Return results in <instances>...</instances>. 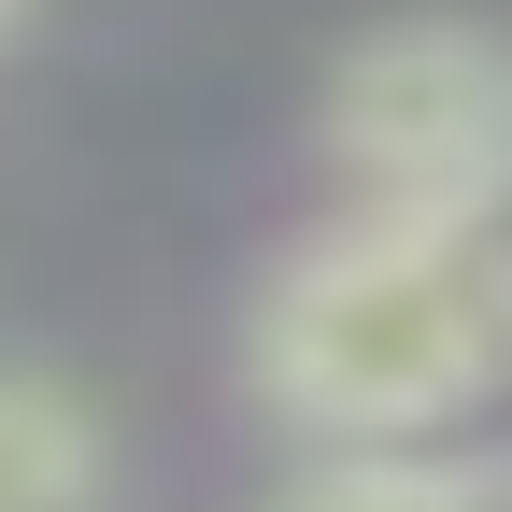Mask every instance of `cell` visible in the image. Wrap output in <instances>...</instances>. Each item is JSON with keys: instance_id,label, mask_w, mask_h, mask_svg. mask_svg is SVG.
I'll return each mask as SVG.
<instances>
[{"instance_id": "obj_1", "label": "cell", "mask_w": 512, "mask_h": 512, "mask_svg": "<svg viewBox=\"0 0 512 512\" xmlns=\"http://www.w3.org/2000/svg\"><path fill=\"white\" fill-rule=\"evenodd\" d=\"M256 399L313 441H441L512 384V228L356 200L256 299Z\"/></svg>"}, {"instance_id": "obj_2", "label": "cell", "mask_w": 512, "mask_h": 512, "mask_svg": "<svg viewBox=\"0 0 512 512\" xmlns=\"http://www.w3.org/2000/svg\"><path fill=\"white\" fill-rule=\"evenodd\" d=\"M328 157L370 200L512 228V43L470 29V15L356 29L342 72H328Z\"/></svg>"}, {"instance_id": "obj_3", "label": "cell", "mask_w": 512, "mask_h": 512, "mask_svg": "<svg viewBox=\"0 0 512 512\" xmlns=\"http://www.w3.org/2000/svg\"><path fill=\"white\" fill-rule=\"evenodd\" d=\"M0 512H128L114 413L57 370H15V356H0Z\"/></svg>"}, {"instance_id": "obj_4", "label": "cell", "mask_w": 512, "mask_h": 512, "mask_svg": "<svg viewBox=\"0 0 512 512\" xmlns=\"http://www.w3.org/2000/svg\"><path fill=\"white\" fill-rule=\"evenodd\" d=\"M271 512H512V470H342V484H299Z\"/></svg>"}, {"instance_id": "obj_5", "label": "cell", "mask_w": 512, "mask_h": 512, "mask_svg": "<svg viewBox=\"0 0 512 512\" xmlns=\"http://www.w3.org/2000/svg\"><path fill=\"white\" fill-rule=\"evenodd\" d=\"M0 15H15V0H0Z\"/></svg>"}]
</instances>
